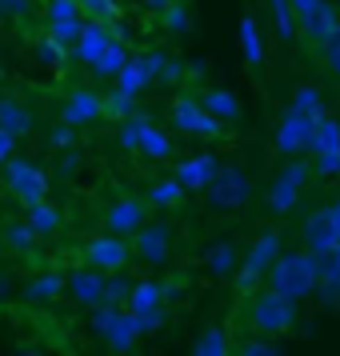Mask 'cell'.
<instances>
[{
    "label": "cell",
    "mask_w": 340,
    "mask_h": 356,
    "mask_svg": "<svg viewBox=\"0 0 340 356\" xmlns=\"http://www.w3.org/2000/svg\"><path fill=\"white\" fill-rule=\"evenodd\" d=\"M264 284L280 296H289V300H308L321 289V264L308 248L305 252H280L276 264L268 268V276H264Z\"/></svg>",
    "instance_id": "cell-1"
},
{
    "label": "cell",
    "mask_w": 340,
    "mask_h": 356,
    "mask_svg": "<svg viewBox=\"0 0 340 356\" xmlns=\"http://www.w3.org/2000/svg\"><path fill=\"white\" fill-rule=\"evenodd\" d=\"M88 328H92V337L113 356H132L136 344H140V337H145L136 316L124 305H97L88 312Z\"/></svg>",
    "instance_id": "cell-2"
},
{
    "label": "cell",
    "mask_w": 340,
    "mask_h": 356,
    "mask_svg": "<svg viewBox=\"0 0 340 356\" xmlns=\"http://www.w3.org/2000/svg\"><path fill=\"white\" fill-rule=\"evenodd\" d=\"M248 312H252V328H257L260 337L280 340V337H289L292 328H296V321H300V300H289L280 292L264 289L252 296Z\"/></svg>",
    "instance_id": "cell-3"
},
{
    "label": "cell",
    "mask_w": 340,
    "mask_h": 356,
    "mask_svg": "<svg viewBox=\"0 0 340 356\" xmlns=\"http://www.w3.org/2000/svg\"><path fill=\"white\" fill-rule=\"evenodd\" d=\"M312 180V161H300V156H289V164L273 177V184L264 188V209L273 216H289L300 196H305V184Z\"/></svg>",
    "instance_id": "cell-4"
},
{
    "label": "cell",
    "mask_w": 340,
    "mask_h": 356,
    "mask_svg": "<svg viewBox=\"0 0 340 356\" xmlns=\"http://www.w3.org/2000/svg\"><path fill=\"white\" fill-rule=\"evenodd\" d=\"M120 145L132 148V152H140V156H148V161H172V156H177L168 132H164L152 116H140V113H132L129 120L120 124Z\"/></svg>",
    "instance_id": "cell-5"
},
{
    "label": "cell",
    "mask_w": 340,
    "mask_h": 356,
    "mask_svg": "<svg viewBox=\"0 0 340 356\" xmlns=\"http://www.w3.org/2000/svg\"><path fill=\"white\" fill-rule=\"evenodd\" d=\"M280 248H284V236H280L276 228L260 232L257 241L244 248V264L236 268V292H248L260 276H268V268H273L276 257H280Z\"/></svg>",
    "instance_id": "cell-6"
},
{
    "label": "cell",
    "mask_w": 340,
    "mask_h": 356,
    "mask_svg": "<svg viewBox=\"0 0 340 356\" xmlns=\"http://www.w3.org/2000/svg\"><path fill=\"white\" fill-rule=\"evenodd\" d=\"M0 172H4V184H8V193L17 196L24 209L49 196V172H44V168H40L36 161H29V156H13V161L4 164Z\"/></svg>",
    "instance_id": "cell-7"
},
{
    "label": "cell",
    "mask_w": 340,
    "mask_h": 356,
    "mask_svg": "<svg viewBox=\"0 0 340 356\" xmlns=\"http://www.w3.org/2000/svg\"><path fill=\"white\" fill-rule=\"evenodd\" d=\"M168 116H172L177 132L204 136V140H220V136H225V120H220V116H212L196 97H172V104H168Z\"/></svg>",
    "instance_id": "cell-8"
},
{
    "label": "cell",
    "mask_w": 340,
    "mask_h": 356,
    "mask_svg": "<svg viewBox=\"0 0 340 356\" xmlns=\"http://www.w3.org/2000/svg\"><path fill=\"white\" fill-rule=\"evenodd\" d=\"M204 200H209L212 209H244L248 200H252V180H248V172L244 168H236V164H220V172L212 177V184L204 188Z\"/></svg>",
    "instance_id": "cell-9"
},
{
    "label": "cell",
    "mask_w": 340,
    "mask_h": 356,
    "mask_svg": "<svg viewBox=\"0 0 340 356\" xmlns=\"http://www.w3.org/2000/svg\"><path fill=\"white\" fill-rule=\"evenodd\" d=\"M312 116H305L300 108H284L280 113V120H276V132H273V148L280 152V156H300V152H308V145H312Z\"/></svg>",
    "instance_id": "cell-10"
},
{
    "label": "cell",
    "mask_w": 340,
    "mask_h": 356,
    "mask_svg": "<svg viewBox=\"0 0 340 356\" xmlns=\"http://www.w3.org/2000/svg\"><path fill=\"white\" fill-rule=\"evenodd\" d=\"M148 204L145 196H120V200H113L108 209H104V232H116V236H136L140 228L148 225Z\"/></svg>",
    "instance_id": "cell-11"
},
{
    "label": "cell",
    "mask_w": 340,
    "mask_h": 356,
    "mask_svg": "<svg viewBox=\"0 0 340 356\" xmlns=\"http://www.w3.org/2000/svg\"><path fill=\"white\" fill-rule=\"evenodd\" d=\"M177 248V232L164 225V220H148L136 236H132V257L145 260V264H168Z\"/></svg>",
    "instance_id": "cell-12"
},
{
    "label": "cell",
    "mask_w": 340,
    "mask_h": 356,
    "mask_svg": "<svg viewBox=\"0 0 340 356\" xmlns=\"http://www.w3.org/2000/svg\"><path fill=\"white\" fill-rule=\"evenodd\" d=\"M84 260L97 264L100 273L113 276L132 260V244L124 241V236H116V232H104V236H92V241L84 244Z\"/></svg>",
    "instance_id": "cell-13"
},
{
    "label": "cell",
    "mask_w": 340,
    "mask_h": 356,
    "mask_svg": "<svg viewBox=\"0 0 340 356\" xmlns=\"http://www.w3.org/2000/svg\"><path fill=\"white\" fill-rule=\"evenodd\" d=\"M108 273H100L97 264H84V268H72L68 273V296L84 308H97L108 305Z\"/></svg>",
    "instance_id": "cell-14"
},
{
    "label": "cell",
    "mask_w": 340,
    "mask_h": 356,
    "mask_svg": "<svg viewBox=\"0 0 340 356\" xmlns=\"http://www.w3.org/2000/svg\"><path fill=\"white\" fill-rule=\"evenodd\" d=\"M60 120L72 124V129H88V124H97L104 120V97H97L92 88H72L60 104Z\"/></svg>",
    "instance_id": "cell-15"
},
{
    "label": "cell",
    "mask_w": 340,
    "mask_h": 356,
    "mask_svg": "<svg viewBox=\"0 0 340 356\" xmlns=\"http://www.w3.org/2000/svg\"><path fill=\"white\" fill-rule=\"evenodd\" d=\"M300 244H305L308 252L316 257V252H328L332 244H340L337 236V225H332V212L328 209H316L305 216V225H300Z\"/></svg>",
    "instance_id": "cell-16"
},
{
    "label": "cell",
    "mask_w": 340,
    "mask_h": 356,
    "mask_svg": "<svg viewBox=\"0 0 340 356\" xmlns=\"http://www.w3.org/2000/svg\"><path fill=\"white\" fill-rule=\"evenodd\" d=\"M216 172H220V164H216L212 152H196V156H188V161H177V168H172V177H177L188 193H204Z\"/></svg>",
    "instance_id": "cell-17"
},
{
    "label": "cell",
    "mask_w": 340,
    "mask_h": 356,
    "mask_svg": "<svg viewBox=\"0 0 340 356\" xmlns=\"http://www.w3.org/2000/svg\"><path fill=\"white\" fill-rule=\"evenodd\" d=\"M108 44H113V29H108V20H88V17H84L81 36L72 40V56H76L81 65H92Z\"/></svg>",
    "instance_id": "cell-18"
},
{
    "label": "cell",
    "mask_w": 340,
    "mask_h": 356,
    "mask_svg": "<svg viewBox=\"0 0 340 356\" xmlns=\"http://www.w3.org/2000/svg\"><path fill=\"white\" fill-rule=\"evenodd\" d=\"M132 60V52H129V44H124V40H120V36H113V44H108V49L100 52L97 60H92V72H97V81H116V76H120V72H124V65H129Z\"/></svg>",
    "instance_id": "cell-19"
},
{
    "label": "cell",
    "mask_w": 340,
    "mask_h": 356,
    "mask_svg": "<svg viewBox=\"0 0 340 356\" xmlns=\"http://www.w3.org/2000/svg\"><path fill=\"white\" fill-rule=\"evenodd\" d=\"M0 129L17 132V136H29V132L36 129L33 108H29L24 100H17V97H0Z\"/></svg>",
    "instance_id": "cell-20"
},
{
    "label": "cell",
    "mask_w": 340,
    "mask_h": 356,
    "mask_svg": "<svg viewBox=\"0 0 340 356\" xmlns=\"http://www.w3.org/2000/svg\"><path fill=\"white\" fill-rule=\"evenodd\" d=\"M241 257L244 248L236 241H220L209 248V257H204V264H209L212 276H236V268H241Z\"/></svg>",
    "instance_id": "cell-21"
},
{
    "label": "cell",
    "mask_w": 340,
    "mask_h": 356,
    "mask_svg": "<svg viewBox=\"0 0 340 356\" xmlns=\"http://www.w3.org/2000/svg\"><path fill=\"white\" fill-rule=\"evenodd\" d=\"M200 104H204V108H209L212 116H220L225 124H241V120H244V108H241V100L232 97L228 88H209V92L200 97Z\"/></svg>",
    "instance_id": "cell-22"
},
{
    "label": "cell",
    "mask_w": 340,
    "mask_h": 356,
    "mask_svg": "<svg viewBox=\"0 0 340 356\" xmlns=\"http://www.w3.org/2000/svg\"><path fill=\"white\" fill-rule=\"evenodd\" d=\"M148 84H152V72H148L145 56H140V52H132V60L124 65V72L116 76V88H120V92H129V97H140Z\"/></svg>",
    "instance_id": "cell-23"
},
{
    "label": "cell",
    "mask_w": 340,
    "mask_h": 356,
    "mask_svg": "<svg viewBox=\"0 0 340 356\" xmlns=\"http://www.w3.org/2000/svg\"><path fill=\"white\" fill-rule=\"evenodd\" d=\"M24 220H29L40 236H52V232H60V225H65V212H60L49 196H44V200L29 204V216H24Z\"/></svg>",
    "instance_id": "cell-24"
},
{
    "label": "cell",
    "mask_w": 340,
    "mask_h": 356,
    "mask_svg": "<svg viewBox=\"0 0 340 356\" xmlns=\"http://www.w3.org/2000/svg\"><path fill=\"white\" fill-rule=\"evenodd\" d=\"M184 184H180L177 177H161V180H152V188H148V204L152 209H180L184 204Z\"/></svg>",
    "instance_id": "cell-25"
},
{
    "label": "cell",
    "mask_w": 340,
    "mask_h": 356,
    "mask_svg": "<svg viewBox=\"0 0 340 356\" xmlns=\"http://www.w3.org/2000/svg\"><path fill=\"white\" fill-rule=\"evenodd\" d=\"M24 292L33 296V300H56V296H65L68 292V276L65 273H36L29 284H24Z\"/></svg>",
    "instance_id": "cell-26"
},
{
    "label": "cell",
    "mask_w": 340,
    "mask_h": 356,
    "mask_svg": "<svg viewBox=\"0 0 340 356\" xmlns=\"http://www.w3.org/2000/svg\"><path fill=\"white\" fill-rule=\"evenodd\" d=\"M241 52H244V60H248L252 72L264 68V40H260V29L252 17H241Z\"/></svg>",
    "instance_id": "cell-27"
},
{
    "label": "cell",
    "mask_w": 340,
    "mask_h": 356,
    "mask_svg": "<svg viewBox=\"0 0 340 356\" xmlns=\"http://www.w3.org/2000/svg\"><path fill=\"white\" fill-rule=\"evenodd\" d=\"M164 305V284L161 280H136L129 289V300H124V308L129 312H145V308H156Z\"/></svg>",
    "instance_id": "cell-28"
},
{
    "label": "cell",
    "mask_w": 340,
    "mask_h": 356,
    "mask_svg": "<svg viewBox=\"0 0 340 356\" xmlns=\"http://www.w3.org/2000/svg\"><path fill=\"white\" fill-rule=\"evenodd\" d=\"M340 145V120L332 113L316 116V124H312V145H308V156H316V152H328V148Z\"/></svg>",
    "instance_id": "cell-29"
},
{
    "label": "cell",
    "mask_w": 340,
    "mask_h": 356,
    "mask_svg": "<svg viewBox=\"0 0 340 356\" xmlns=\"http://www.w3.org/2000/svg\"><path fill=\"white\" fill-rule=\"evenodd\" d=\"M268 4V20H273V29L280 40H296V29H300V20L292 13V0H264Z\"/></svg>",
    "instance_id": "cell-30"
},
{
    "label": "cell",
    "mask_w": 340,
    "mask_h": 356,
    "mask_svg": "<svg viewBox=\"0 0 340 356\" xmlns=\"http://www.w3.org/2000/svg\"><path fill=\"white\" fill-rule=\"evenodd\" d=\"M193 356H232V344H228V332L220 324H209L193 344Z\"/></svg>",
    "instance_id": "cell-31"
},
{
    "label": "cell",
    "mask_w": 340,
    "mask_h": 356,
    "mask_svg": "<svg viewBox=\"0 0 340 356\" xmlns=\"http://www.w3.org/2000/svg\"><path fill=\"white\" fill-rule=\"evenodd\" d=\"M292 108H300L305 116H324L328 108H324V97H321V88H312V84H300L296 92H292Z\"/></svg>",
    "instance_id": "cell-32"
},
{
    "label": "cell",
    "mask_w": 340,
    "mask_h": 356,
    "mask_svg": "<svg viewBox=\"0 0 340 356\" xmlns=\"http://www.w3.org/2000/svg\"><path fill=\"white\" fill-rule=\"evenodd\" d=\"M161 20H164L168 33H188V29H193V8H188V0H172L161 13Z\"/></svg>",
    "instance_id": "cell-33"
},
{
    "label": "cell",
    "mask_w": 340,
    "mask_h": 356,
    "mask_svg": "<svg viewBox=\"0 0 340 356\" xmlns=\"http://www.w3.org/2000/svg\"><path fill=\"white\" fill-rule=\"evenodd\" d=\"M321 68H324L328 81L340 84V29H337V36H328L321 44Z\"/></svg>",
    "instance_id": "cell-34"
},
{
    "label": "cell",
    "mask_w": 340,
    "mask_h": 356,
    "mask_svg": "<svg viewBox=\"0 0 340 356\" xmlns=\"http://www.w3.org/2000/svg\"><path fill=\"white\" fill-rule=\"evenodd\" d=\"M132 100H136V97L120 92V88H113V92L104 97V116H108V120H120V124H124V120L132 116Z\"/></svg>",
    "instance_id": "cell-35"
},
{
    "label": "cell",
    "mask_w": 340,
    "mask_h": 356,
    "mask_svg": "<svg viewBox=\"0 0 340 356\" xmlns=\"http://www.w3.org/2000/svg\"><path fill=\"white\" fill-rule=\"evenodd\" d=\"M312 177H321V180L340 177V145H337V148H328V152H316V156H312Z\"/></svg>",
    "instance_id": "cell-36"
},
{
    "label": "cell",
    "mask_w": 340,
    "mask_h": 356,
    "mask_svg": "<svg viewBox=\"0 0 340 356\" xmlns=\"http://www.w3.org/2000/svg\"><path fill=\"white\" fill-rule=\"evenodd\" d=\"M44 17H49V24H56V20H81V0H44Z\"/></svg>",
    "instance_id": "cell-37"
},
{
    "label": "cell",
    "mask_w": 340,
    "mask_h": 356,
    "mask_svg": "<svg viewBox=\"0 0 340 356\" xmlns=\"http://www.w3.org/2000/svg\"><path fill=\"white\" fill-rule=\"evenodd\" d=\"M4 241L17 244L20 252H24V248H33V244L40 241V232H36V228L29 225V220H20V225H8V228H4Z\"/></svg>",
    "instance_id": "cell-38"
},
{
    "label": "cell",
    "mask_w": 340,
    "mask_h": 356,
    "mask_svg": "<svg viewBox=\"0 0 340 356\" xmlns=\"http://www.w3.org/2000/svg\"><path fill=\"white\" fill-rule=\"evenodd\" d=\"M136 324H140V332H161L164 324H168V305H156V308H145V312H132Z\"/></svg>",
    "instance_id": "cell-39"
},
{
    "label": "cell",
    "mask_w": 340,
    "mask_h": 356,
    "mask_svg": "<svg viewBox=\"0 0 340 356\" xmlns=\"http://www.w3.org/2000/svg\"><path fill=\"white\" fill-rule=\"evenodd\" d=\"M236 356H280V348H276L273 337H257V340H244Z\"/></svg>",
    "instance_id": "cell-40"
},
{
    "label": "cell",
    "mask_w": 340,
    "mask_h": 356,
    "mask_svg": "<svg viewBox=\"0 0 340 356\" xmlns=\"http://www.w3.org/2000/svg\"><path fill=\"white\" fill-rule=\"evenodd\" d=\"M36 49H40V56H44L49 65H65V40H56L52 33L40 36V44H36Z\"/></svg>",
    "instance_id": "cell-41"
},
{
    "label": "cell",
    "mask_w": 340,
    "mask_h": 356,
    "mask_svg": "<svg viewBox=\"0 0 340 356\" xmlns=\"http://www.w3.org/2000/svg\"><path fill=\"white\" fill-rule=\"evenodd\" d=\"M81 13L88 20H108L116 17V0H81Z\"/></svg>",
    "instance_id": "cell-42"
},
{
    "label": "cell",
    "mask_w": 340,
    "mask_h": 356,
    "mask_svg": "<svg viewBox=\"0 0 340 356\" xmlns=\"http://www.w3.org/2000/svg\"><path fill=\"white\" fill-rule=\"evenodd\" d=\"M81 29H84V17L81 20H56V24H49V33L56 36V40H65V44H72V40L81 36Z\"/></svg>",
    "instance_id": "cell-43"
},
{
    "label": "cell",
    "mask_w": 340,
    "mask_h": 356,
    "mask_svg": "<svg viewBox=\"0 0 340 356\" xmlns=\"http://www.w3.org/2000/svg\"><path fill=\"white\" fill-rule=\"evenodd\" d=\"M324 305H340V276H321V289H316Z\"/></svg>",
    "instance_id": "cell-44"
},
{
    "label": "cell",
    "mask_w": 340,
    "mask_h": 356,
    "mask_svg": "<svg viewBox=\"0 0 340 356\" xmlns=\"http://www.w3.org/2000/svg\"><path fill=\"white\" fill-rule=\"evenodd\" d=\"M17 132H8V129H0V168H4V164L13 161V156H17Z\"/></svg>",
    "instance_id": "cell-45"
},
{
    "label": "cell",
    "mask_w": 340,
    "mask_h": 356,
    "mask_svg": "<svg viewBox=\"0 0 340 356\" xmlns=\"http://www.w3.org/2000/svg\"><path fill=\"white\" fill-rule=\"evenodd\" d=\"M52 145L56 148H68L72 145V140H76V129H72V124H65V120H60V129H52V136H49Z\"/></svg>",
    "instance_id": "cell-46"
},
{
    "label": "cell",
    "mask_w": 340,
    "mask_h": 356,
    "mask_svg": "<svg viewBox=\"0 0 340 356\" xmlns=\"http://www.w3.org/2000/svg\"><path fill=\"white\" fill-rule=\"evenodd\" d=\"M328 212H332V225H337V236H340V196L328 204Z\"/></svg>",
    "instance_id": "cell-47"
},
{
    "label": "cell",
    "mask_w": 340,
    "mask_h": 356,
    "mask_svg": "<svg viewBox=\"0 0 340 356\" xmlns=\"http://www.w3.org/2000/svg\"><path fill=\"white\" fill-rule=\"evenodd\" d=\"M148 8H156V13H164V8H168V4H172V0H145Z\"/></svg>",
    "instance_id": "cell-48"
},
{
    "label": "cell",
    "mask_w": 340,
    "mask_h": 356,
    "mask_svg": "<svg viewBox=\"0 0 340 356\" xmlns=\"http://www.w3.org/2000/svg\"><path fill=\"white\" fill-rule=\"evenodd\" d=\"M4 289H8V284H4V276H0V292H4Z\"/></svg>",
    "instance_id": "cell-49"
},
{
    "label": "cell",
    "mask_w": 340,
    "mask_h": 356,
    "mask_svg": "<svg viewBox=\"0 0 340 356\" xmlns=\"http://www.w3.org/2000/svg\"><path fill=\"white\" fill-rule=\"evenodd\" d=\"M0 81H4V68H0Z\"/></svg>",
    "instance_id": "cell-50"
},
{
    "label": "cell",
    "mask_w": 340,
    "mask_h": 356,
    "mask_svg": "<svg viewBox=\"0 0 340 356\" xmlns=\"http://www.w3.org/2000/svg\"><path fill=\"white\" fill-rule=\"evenodd\" d=\"M0 17H4V13H0Z\"/></svg>",
    "instance_id": "cell-51"
},
{
    "label": "cell",
    "mask_w": 340,
    "mask_h": 356,
    "mask_svg": "<svg viewBox=\"0 0 340 356\" xmlns=\"http://www.w3.org/2000/svg\"><path fill=\"white\" fill-rule=\"evenodd\" d=\"M337 248H340V244H337Z\"/></svg>",
    "instance_id": "cell-52"
}]
</instances>
